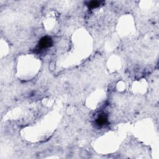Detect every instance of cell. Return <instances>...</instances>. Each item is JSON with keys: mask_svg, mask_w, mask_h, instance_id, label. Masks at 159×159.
<instances>
[{"mask_svg": "<svg viewBox=\"0 0 159 159\" xmlns=\"http://www.w3.org/2000/svg\"><path fill=\"white\" fill-rule=\"evenodd\" d=\"M53 45V40L51 37L49 36L43 37L39 42V47L40 49H47L49 47H50Z\"/></svg>", "mask_w": 159, "mask_h": 159, "instance_id": "1", "label": "cell"}, {"mask_svg": "<svg viewBox=\"0 0 159 159\" xmlns=\"http://www.w3.org/2000/svg\"><path fill=\"white\" fill-rule=\"evenodd\" d=\"M97 125L100 126H103L108 122V116L106 114H101L98 116L96 120Z\"/></svg>", "mask_w": 159, "mask_h": 159, "instance_id": "2", "label": "cell"}, {"mask_svg": "<svg viewBox=\"0 0 159 159\" xmlns=\"http://www.w3.org/2000/svg\"><path fill=\"white\" fill-rule=\"evenodd\" d=\"M100 3H101V2H98V1H92L88 3V6L90 8L94 9V8H97L99 7L100 5Z\"/></svg>", "mask_w": 159, "mask_h": 159, "instance_id": "3", "label": "cell"}]
</instances>
